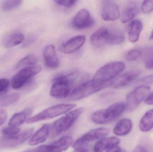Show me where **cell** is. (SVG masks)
Instances as JSON below:
<instances>
[{
    "label": "cell",
    "instance_id": "cell-1",
    "mask_svg": "<svg viewBox=\"0 0 153 152\" xmlns=\"http://www.w3.org/2000/svg\"><path fill=\"white\" fill-rule=\"evenodd\" d=\"M126 110V103L117 102L105 109L94 112L91 119L94 123L99 125L108 124L117 119Z\"/></svg>",
    "mask_w": 153,
    "mask_h": 152
},
{
    "label": "cell",
    "instance_id": "cell-2",
    "mask_svg": "<svg viewBox=\"0 0 153 152\" xmlns=\"http://www.w3.org/2000/svg\"><path fill=\"white\" fill-rule=\"evenodd\" d=\"M112 82L99 84L92 80L83 82L72 90L68 99L70 101H76L83 99L111 86Z\"/></svg>",
    "mask_w": 153,
    "mask_h": 152
},
{
    "label": "cell",
    "instance_id": "cell-3",
    "mask_svg": "<svg viewBox=\"0 0 153 152\" xmlns=\"http://www.w3.org/2000/svg\"><path fill=\"white\" fill-rule=\"evenodd\" d=\"M126 68L123 62H109L100 68L94 75L93 80L99 84L112 82V79L119 76Z\"/></svg>",
    "mask_w": 153,
    "mask_h": 152
},
{
    "label": "cell",
    "instance_id": "cell-4",
    "mask_svg": "<svg viewBox=\"0 0 153 152\" xmlns=\"http://www.w3.org/2000/svg\"><path fill=\"white\" fill-rule=\"evenodd\" d=\"M84 108H77L67 112L66 115L56 120L51 126V134L56 137L70 129L84 111Z\"/></svg>",
    "mask_w": 153,
    "mask_h": 152
},
{
    "label": "cell",
    "instance_id": "cell-5",
    "mask_svg": "<svg viewBox=\"0 0 153 152\" xmlns=\"http://www.w3.org/2000/svg\"><path fill=\"white\" fill-rule=\"evenodd\" d=\"M76 107L74 104H61L49 107L38 114L27 119L28 124H33L51 119L67 113Z\"/></svg>",
    "mask_w": 153,
    "mask_h": 152
},
{
    "label": "cell",
    "instance_id": "cell-6",
    "mask_svg": "<svg viewBox=\"0 0 153 152\" xmlns=\"http://www.w3.org/2000/svg\"><path fill=\"white\" fill-rule=\"evenodd\" d=\"M73 79L71 74L56 78L50 90L51 96L57 98L68 97L71 92L72 86L74 84Z\"/></svg>",
    "mask_w": 153,
    "mask_h": 152
},
{
    "label": "cell",
    "instance_id": "cell-7",
    "mask_svg": "<svg viewBox=\"0 0 153 152\" xmlns=\"http://www.w3.org/2000/svg\"><path fill=\"white\" fill-rule=\"evenodd\" d=\"M151 93V87L146 86H140L129 93L126 100V109L128 111L134 110Z\"/></svg>",
    "mask_w": 153,
    "mask_h": 152
},
{
    "label": "cell",
    "instance_id": "cell-8",
    "mask_svg": "<svg viewBox=\"0 0 153 152\" xmlns=\"http://www.w3.org/2000/svg\"><path fill=\"white\" fill-rule=\"evenodd\" d=\"M108 133L109 129L107 128H98L92 129L74 142L73 147L74 150L85 148L88 143L103 139L108 135Z\"/></svg>",
    "mask_w": 153,
    "mask_h": 152
},
{
    "label": "cell",
    "instance_id": "cell-9",
    "mask_svg": "<svg viewBox=\"0 0 153 152\" xmlns=\"http://www.w3.org/2000/svg\"><path fill=\"white\" fill-rule=\"evenodd\" d=\"M41 70V67L39 65H35L21 69L13 77L12 79L13 88L15 89H19Z\"/></svg>",
    "mask_w": 153,
    "mask_h": 152
},
{
    "label": "cell",
    "instance_id": "cell-10",
    "mask_svg": "<svg viewBox=\"0 0 153 152\" xmlns=\"http://www.w3.org/2000/svg\"><path fill=\"white\" fill-rule=\"evenodd\" d=\"M33 132L34 129L29 128L15 135L4 136L0 139V148H14L21 145L31 137Z\"/></svg>",
    "mask_w": 153,
    "mask_h": 152
},
{
    "label": "cell",
    "instance_id": "cell-11",
    "mask_svg": "<svg viewBox=\"0 0 153 152\" xmlns=\"http://www.w3.org/2000/svg\"><path fill=\"white\" fill-rule=\"evenodd\" d=\"M94 21L89 12L85 9L79 10L74 16L71 24L74 28L78 29L89 28L94 24Z\"/></svg>",
    "mask_w": 153,
    "mask_h": 152
},
{
    "label": "cell",
    "instance_id": "cell-12",
    "mask_svg": "<svg viewBox=\"0 0 153 152\" xmlns=\"http://www.w3.org/2000/svg\"><path fill=\"white\" fill-rule=\"evenodd\" d=\"M111 37V29L102 27L97 29L91 36V42L96 48L106 45H110Z\"/></svg>",
    "mask_w": 153,
    "mask_h": 152
},
{
    "label": "cell",
    "instance_id": "cell-13",
    "mask_svg": "<svg viewBox=\"0 0 153 152\" xmlns=\"http://www.w3.org/2000/svg\"><path fill=\"white\" fill-rule=\"evenodd\" d=\"M101 16L102 18L106 21H112L119 18L120 12L117 3L110 0L102 1Z\"/></svg>",
    "mask_w": 153,
    "mask_h": 152
},
{
    "label": "cell",
    "instance_id": "cell-14",
    "mask_svg": "<svg viewBox=\"0 0 153 152\" xmlns=\"http://www.w3.org/2000/svg\"><path fill=\"white\" fill-rule=\"evenodd\" d=\"M141 10L140 3L136 1H128L124 6L121 12L120 19L122 23L132 21L139 14Z\"/></svg>",
    "mask_w": 153,
    "mask_h": 152
},
{
    "label": "cell",
    "instance_id": "cell-15",
    "mask_svg": "<svg viewBox=\"0 0 153 152\" xmlns=\"http://www.w3.org/2000/svg\"><path fill=\"white\" fill-rule=\"evenodd\" d=\"M140 74L139 70L127 71L112 81L111 86L113 88H120L126 86L137 78Z\"/></svg>",
    "mask_w": 153,
    "mask_h": 152
},
{
    "label": "cell",
    "instance_id": "cell-16",
    "mask_svg": "<svg viewBox=\"0 0 153 152\" xmlns=\"http://www.w3.org/2000/svg\"><path fill=\"white\" fill-rule=\"evenodd\" d=\"M85 37L83 35L74 37L60 46L59 50L65 54H71L79 50L85 43Z\"/></svg>",
    "mask_w": 153,
    "mask_h": 152
},
{
    "label": "cell",
    "instance_id": "cell-17",
    "mask_svg": "<svg viewBox=\"0 0 153 152\" xmlns=\"http://www.w3.org/2000/svg\"><path fill=\"white\" fill-rule=\"evenodd\" d=\"M51 126L49 124H45L39 129L30 137L29 145L35 146L45 142L51 133Z\"/></svg>",
    "mask_w": 153,
    "mask_h": 152
},
{
    "label": "cell",
    "instance_id": "cell-18",
    "mask_svg": "<svg viewBox=\"0 0 153 152\" xmlns=\"http://www.w3.org/2000/svg\"><path fill=\"white\" fill-rule=\"evenodd\" d=\"M120 140L116 137H105L97 142L94 147V152H103L109 149L118 145Z\"/></svg>",
    "mask_w": 153,
    "mask_h": 152
},
{
    "label": "cell",
    "instance_id": "cell-19",
    "mask_svg": "<svg viewBox=\"0 0 153 152\" xmlns=\"http://www.w3.org/2000/svg\"><path fill=\"white\" fill-rule=\"evenodd\" d=\"M73 144V139L69 136L63 137L48 145L49 152H62L66 151Z\"/></svg>",
    "mask_w": 153,
    "mask_h": 152
},
{
    "label": "cell",
    "instance_id": "cell-20",
    "mask_svg": "<svg viewBox=\"0 0 153 152\" xmlns=\"http://www.w3.org/2000/svg\"><path fill=\"white\" fill-rule=\"evenodd\" d=\"M45 63L48 67L56 68L59 65V60L56 55L55 48L53 45H49L45 48L43 52Z\"/></svg>",
    "mask_w": 153,
    "mask_h": 152
},
{
    "label": "cell",
    "instance_id": "cell-21",
    "mask_svg": "<svg viewBox=\"0 0 153 152\" xmlns=\"http://www.w3.org/2000/svg\"><path fill=\"white\" fill-rule=\"evenodd\" d=\"M143 29V24L139 19L132 21L129 26L128 39L132 43H137L139 40L140 35Z\"/></svg>",
    "mask_w": 153,
    "mask_h": 152
},
{
    "label": "cell",
    "instance_id": "cell-22",
    "mask_svg": "<svg viewBox=\"0 0 153 152\" xmlns=\"http://www.w3.org/2000/svg\"><path fill=\"white\" fill-rule=\"evenodd\" d=\"M133 123L128 118H123L120 120L113 129V133L117 136H124L128 134L132 130Z\"/></svg>",
    "mask_w": 153,
    "mask_h": 152
},
{
    "label": "cell",
    "instance_id": "cell-23",
    "mask_svg": "<svg viewBox=\"0 0 153 152\" xmlns=\"http://www.w3.org/2000/svg\"><path fill=\"white\" fill-rule=\"evenodd\" d=\"M24 35L20 32H14L7 35L4 38L3 45L7 48H11L20 44L24 41Z\"/></svg>",
    "mask_w": 153,
    "mask_h": 152
},
{
    "label": "cell",
    "instance_id": "cell-24",
    "mask_svg": "<svg viewBox=\"0 0 153 152\" xmlns=\"http://www.w3.org/2000/svg\"><path fill=\"white\" fill-rule=\"evenodd\" d=\"M32 112V109L28 108L23 110L21 112L15 113L10 120L9 126L18 127L27 120L28 117L31 115Z\"/></svg>",
    "mask_w": 153,
    "mask_h": 152
},
{
    "label": "cell",
    "instance_id": "cell-25",
    "mask_svg": "<svg viewBox=\"0 0 153 152\" xmlns=\"http://www.w3.org/2000/svg\"><path fill=\"white\" fill-rule=\"evenodd\" d=\"M139 129L143 132H147L153 128V109L145 113L139 122Z\"/></svg>",
    "mask_w": 153,
    "mask_h": 152
},
{
    "label": "cell",
    "instance_id": "cell-26",
    "mask_svg": "<svg viewBox=\"0 0 153 152\" xmlns=\"http://www.w3.org/2000/svg\"><path fill=\"white\" fill-rule=\"evenodd\" d=\"M37 62V59L35 55L30 54L22 58L15 67V69H22L24 68L35 66Z\"/></svg>",
    "mask_w": 153,
    "mask_h": 152
},
{
    "label": "cell",
    "instance_id": "cell-27",
    "mask_svg": "<svg viewBox=\"0 0 153 152\" xmlns=\"http://www.w3.org/2000/svg\"><path fill=\"white\" fill-rule=\"evenodd\" d=\"M20 95L17 93H13L0 98V107H7L17 101L19 99Z\"/></svg>",
    "mask_w": 153,
    "mask_h": 152
},
{
    "label": "cell",
    "instance_id": "cell-28",
    "mask_svg": "<svg viewBox=\"0 0 153 152\" xmlns=\"http://www.w3.org/2000/svg\"><path fill=\"white\" fill-rule=\"evenodd\" d=\"M22 1H4L2 4V9L4 11H9L16 9L22 4Z\"/></svg>",
    "mask_w": 153,
    "mask_h": 152
},
{
    "label": "cell",
    "instance_id": "cell-29",
    "mask_svg": "<svg viewBox=\"0 0 153 152\" xmlns=\"http://www.w3.org/2000/svg\"><path fill=\"white\" fill-rule=\"evenodd\" d=\"M143 55V52L139 49H134L129 51L127 54L126 59L129 61H134L141 58Z\"/></svg>",
    "mask_w": 153,
    "mask_h": 152
},
{
    "label": "cell",
    "instance_id": "cell-30",
    "mask_svg": "<svg viewBox=\"0 0 153 152\" xmlns=\"http://www.w3.org/2000/svg\"><path fill=\"white\" fill-rule=\"evenodd\" d=\"M135 84L140 86H146L153 84V74L146 76L137 80Z\"/></svg>",
    "mask_w": 153,
    "mask_h": 152
},
{
    "label": "cell",
    "instance_id": "cell-31",
    "mask_svg": "<svg viewBox=\"0 0 153 152\" xmlns=\"http://www.w3.org/2000/svg\"><path fill=\"white\" fill-rule=\"evenodd\" d=\"M10 80L7 79H0V96L4 95L9 89Z\"/></svg>",
    "mask_w": 153,
    "mask_h": 152
},
{
    "label": "cell",
    "instance_id": "cell-32",
    "mask_svg": "<svg viewBox=\"0 0 153 152\" xmlns=\"http://www.w3.org/2000/svg\"><path fill=\"white\" fill-rule=\"evenodd\" d=\"M20 131L19 128L17 127L10 126L5 128L2 130V133L4 136H10L18 134Z\"/></svg>",
    "mask_w": 153,
    "mask_h": 152
},
{
    "label": "cell",
    "instance_id": "cell-33",
    "mask_svg": "<svg viewBox=\"0 0 153 152\" xmlns=\"http://www.w3.org/2000/svg\"><path fill=\"white\" fill-rule=\"evenodd\" d=\"M141 10L146 14L151 13L153 11V1H144L141 5Z\"/></svg>",
    "mask_w": 153,
    "mask_h": 152
},
{
    "label": "cell",
    "instance_id": "cell-34",
    "mask_svg": "<svg viewBox=\"0 0 153 152\" xmlns=\"http://www.w3.org/2000/svg\"><path fill=\"white\" fill-rule=\"evenodd\" d=\"M55 2L58 5L65 8H71L74 6L77 2V1H71V0H64V1H55Z\"/></svg>",
    "mask_w": 153,
    "mask_h": 152
},
{
    "label": "cell",
    "instance_id": "cell-35",
    "mask_svg": "<svg viewBox=\"0 0 153 152\" xmlns=\"http://www.w3.org/2000/svg\"><path fill=\"white\" fill-rule=\"evenodd\" d=\"M7 117V112L4 110L0 109V126L5 122Z\"/></svg>",
    "mask_w": 153,
    "mask_h": 152
},
{
    "label": "cell",
    "instance_id": "cell-36",
    "mask_svg": "<svg viewBox=\"0 0 153 152\" xmlns=\"http://www.w3.org/2000/svg\"><path fill=\"white\" fill-rule=\"evenodd\" d=\"M31 152H49L48 145H44L39 146L35 149L31 150Z\"/></svg>",
    "mask_w": 153,
    "mask_h": 152
},
{
    "label": "cell",
    "instance_id": "cell-37",
    "mask_svg": "<svg viewBox=\"0 0 153 152\" xmlns=\"http://www.w3.org/2000/svg\"><path fill=\"white\" fill-rule=\"evenodd\" d=\"M145 103L147 105H153V92L150 93L144 101Z\"/></svg>",
    "mask_w": 153,
    "mask_h": 152
},
{
    "label": "cell",
    "instance_id": "cell-38",
    "mask_svg": "<svg viewBox=\"0 0 153 152\" xmlns=\"http://www.w3.org/2000/svg\"><path fill=\"white\" fill-rule=\"evenodd\" d=\"M106 152H126L123 149H121L118 145L114 146L111 149H109Z\"/></svg>",
    "mask_w": 153,
    "mask_h": 152
},
{
    "label": "cell",
    "instance_id": "cell-39",
    "mask_svg": "<svg viewBox=\"0 0 153 152\" xmlns=\"http://www.w3.org/2000/svg\"><path fill=\"white\" fill-rule=\"evenodd\" d=\"M133 152H148L145 147L142 145L137 146Z\"/></svg>",
    "mask_w": 153,
    "mask_h": 152
},
{
    "label": "cell",
    "instance_id": "cell-40",
    "mask_svg": "<svg viewBox=\"0 0 153 152\" xmlns=\"http://www.w3.org/2000/svg\"><path fill=\"white\" fill-rule=\"evenodd\" d=\"M145 66L146 68L148 69H153V59L146 61Z\"/></svg>",
    "mask_w": 153,
    "mask_h": 152
},
{
    "label": "cell",
    "instance_id": "cell-41",
    "mask_svg": "<svg viewBox=\"0 0 153 152\" xmlns=\"http://www.w3.org/2000/svg\"><path fill=\"white\" fill-rule=\"evenodd\" d=\"M73 152H89L87 150V147L86 148H80V149L74 150V151Z\"/></svg>",
    "mask_w": 153,
    "mask_h": 152
},
{
    "label": "cell",
    "instance_id": "cell-42",
    "mask_svg": "<svg viewBox=\"0 0 153 152\" xmlns=\"http://www.w3.org/2000/svg\"><path fill=\"white\" fill-rule=\"evenodd\" d=\"M153 30L152 31L150 37H149V40H153Z\"/></svg>",
    "mask_w": 153,
    "mask_h": 152
},
{
    "label": "cell",
    "instance_id": "cell-43",
    "mask_svg": "<svg viewBox=\"0 0 153 152\" xmlns=\"http://www.w3.org/2000/svg\"><path fill=\"white\" fill-rule=\"evenodd\" d=\"M23 152H31V150H29V151H26Z\"/></svg>",
    "mask_w": 153,
    "mask_h": 152
}]
</instances>
